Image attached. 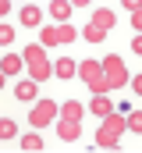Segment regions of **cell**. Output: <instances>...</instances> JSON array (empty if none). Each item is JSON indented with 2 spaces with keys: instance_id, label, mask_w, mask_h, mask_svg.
Returning <instances> with one entry per match:
<instances>
[{
  "instance_id": "17",
  "label": "cell",
  "mask_w": 142,
  "mask_h": 153,
  "mask_svg": "<svg viewBox=\"0 0 142 153\" xmlns=\"http://www.w3.org/2000/svg\"><path fill=\"white\" fill-rule=\"evenodd\" d=\"M18 146H21V150H25V153H36V150H43V139H39L36 132H25Z\"/></svg>"
},
{
  "instance_id": "20",
  "label": "cell",
  "mask_w": 142,
  "mask_h": 153,
  "mask_svg": "<svg viewBox=\"0 0 142 153\" xmlns=\"http://www.w3.org/2000/svg\"><path fill=\"white\" fill-rule=\"evenodd\" d=\"M124 125H128L132 132H142V114H132V111H128V117H124Z\"/></svg>"
},
{
  "instance_id": "8",
  "label": "cell",
  "mask_w": 142,
  "mask_h": 153,
  "mask_svg": "<svg viewBox=\"0 0 142 153\" xmlns=\"http://www.w3.org/2000/svg\"><path fill=\"white\" fill-rule=\"evenodd\" d=\"M92 25H100V29L110 32V29L117 25V14H114L110 7H96V11H92Z\"/></svg>"
},
{
  "instance_id": "25",
  "label": "cell",
  "mask_w": 142,
  "mask_h": 153,
  "mask_svg": "<svg viewBox=\"0 0 142 153\" xmlns=\"http://www.w3.org/2000/svg\"><path fill=\"white\" fill-rule=\"evenodd\" d=\"M4 78H7V75H4V71H0V89H4Z\"/></svg>"
},
{
  "instance_id": "9",
  "label": "cell",
  "mask_w": 142,
  "mask_h": 153,
  "mask_svg": "<svg viewBox=\"0 0 142 153\" xmlns=\"http://www.w3.org/2000/svg\"><path fill=\"white\" fill-rule=\"evenodd\" d=\"M36 93H39V82H36V78H25V82L14 89V96H18L21 103H32V100H36Z\"/></svg>"
},
{
  "instance_id": "10",
  "label": "cell",
  "mask_w": 142,
  "mask_h": 153,
  "mask_svg": "<svg viewBox=\"0 0 142 153\" xmlns=\"http://www.w3.org/2000/svg\"><path fill=\"white\" fill-rule=\"evenodd\" d=\"M21 25H29V29H39V25H43V11H39L36 4H25V7H21Z\"/></svg>"
},
{
  "instance_id": "21",
  "label": "cell",
  "mask_w": 142,
  "mask_h": 153,
  "mask_svg": "<svg viewBox=\"0 0 142 153\" xmlns=\"http://www.w3.org/2000/svg\"><path fill=\"white\" fill-rule=\"evenodd\" d=\"M132 29H142V7H139V11H132Z\"/></svg>"
},
{
  "instance_id": "18",
  "label": "cell",
  "mask_w": 142,
  "mask_h": 153,
  "mask_svg": "<svg viewBox=\"0 0 142 153\" xmlns=\"http://www.w3.org/2000/svg\"><path fill=\"white\" fill-rule=\"evenodd\" d=\"M14 135H18V125L11 117H0V139H14Z\"/></svg>"
},
{
  "instance_id": "14",
  "label": "cell",
  "mask_w": 142,
  "mask_h": 153,
  "mask_svg": "<svg viewBox=\"0 0 142 153\" xmlns=\"http://www.w3.org/2000/svg\"><path fill=\"white\" fill-rule=\"evenodd\" d=\"M53 75H57V78H75V61H71V57H57Z\"/></svg>"
},
{
  "instance_id": "5",
  "label": "cell",
  "mask_w": 142,
  "mask_h": 153,
  "mask_svg": "<svg viewBox=\"0 0 142 153\" xmlns=\"http://www.w3.org/2000/svg\"><path fill=\"white\" fill-rule=\"evenodd\" d=\"M39 39H43V46L75 43V39H78V29H75V25H68V22H53L50 29H43V32H39Z\"/></svg>"
},
{
  "instance_id": "22",
  "label": "cell",
  "mask_w": 142,
  "mask_h": 153,
  "mask_svg": "<svg viewBox=\"0 0 142 153\" xmlns=\"http://www.w3.org/2000/svg\"><path fill=\"white\" fill-rule=\"evenodd\" d=\"M121 4H124L128 11H139V7H142V0H121Z\"/></svg>"
},
{
  "instance_id": "24",
  "label": "cell",
  "mask_w": 142,
  "mask_h": 153,
  "mask_svg": "<svg viewBox=\"0 0 142 153\" xmlns=\"http://www.w3.org/2000/svg\"><path fill=\"white\" fill-rule=\"evenodd\" d=\"M71 7H85V4H89V0H68Z\"/></svg>"
},
{
  "instance_id": "12",
  "label": "cell",
  "mask_w": 142,
  "mask_h": 153,
  "mask_svg": "<svg viewBox=\"0 0 142 153\" xmlns=\"http://www.w3.org/2000/svg\"><path fill=\"white\" fill-rule=\"evenodd\" d=\"M21 68H25L21 53H7V57H0V71H4V75H18Z\"/></svg>"
},
{
  "instance_id": "11",
  "label": "cell",
  "mask_w": 142,
  "mask_h": 153,
  "mask_svg": "<svg viewBox=\"0 0 142 153\" xmlns=\"http://www.w3.org/2000/svg\"><path fill=\"white\" fill-rule=\"evenodd\" d=\"M110 111H114V103L106 100V93H96V96H92V103H89V114H96V117H106Z\"/></svg>"
},
{
  "instance_id": "15",
  "label": "cell",
  "mask_w": 142,
  "mask_h": 153,
  "mask_svg": "<svg viewBox=\"0 0 142 153\" xmlns=\"http://www.w3.org/2000/svg\"><path fill=\"white\" fill-rule=\"evenodd\" d=\"M82 114H85V107H82L78 100H68V103L61 107V117H68V121H82Z\"/></svg>"
},
{
  "instance_id": "13",
  "label": "cell",
  "mask_w": 142,
  "mask_h": 153,
  "mask_svg": "<svg viewBox=\"0 0 142 153\" xmlns=\"http://www.w3.org/2000/svg\"><path fill=\"white\" fill-rule=\"evenodd\" d=\"M50 18L53 22H68L71 18V4L68 0H50Z\"/></svg>"
},
{
  "instance_id": "3",
  "label": "cell",
  "mask_w": 142,
  "mask_h": 153,
  "mask_svg": "<svg viewBox=\"0 0 142 153\" xmlns=\"http://www.w3.org/2000/svg\"><path fill=\"white\" fill-rule=\"evenodd\" d=\"M75 75L82 78V82H85L92 93H106V89H110V85H106V78H103V68H100V61H89V57H85L82 64H75Z\"/></svg>"
},
{
  "instance_id": "16",
  "label": "cell",
  "mask_w": 142,
  "mask_h": 153,
  "mask_svg": "<svg viewBox=\"0 0 142 153\" xmlns=\"http://www.w3.org/2000/svg\"><path fill=\"white\" fill-rule=\"evenodd\" d=\"M78 36H85L89 43H103V39H106V29H100V25H92V22H89V25H85Z\"/></svg>"
},
{
  "instance_id": "2",
  "label": "cell",
  "mask_w": 142,
  "mask_h": 153,
  "mask_svg": "<svg viewBox=\"0 0 142 153\" xmlns=\"http://www.w3.org/2000/svg\"><path fill=\"white\" fill-rule=\"evenodd\" d=\"M21 61L29 64V78H36V82H46V78L53 75V64H50L46 50H43V46H36V43L21 50Z\"/></svg>"
},
{
  "instance_id": "6",
  "label": "cell",
  "mask_w": 142,
  "mask_h": 153,
  "mask_svg": "<svg viewBox=\"0 0 142 153\" xmlns=\"http://www.w3.org/2000/svg\"><path fill=\"white\" fill-rule=\"evenodd\" d=\"M53 114H57V103H53V100H36L29 121H32L36 128H43V125H50V121H53Z\"/></svg>"
},
{
  "instance_id": "4",
  "label": "cell",
  "mask_w": 142,
  "mask_h": 153,
  "mask_svg": "<svg viewBox=\"0 0 142 153\" xmlns=\"http://www.w3.org/2000/svg\"><path fill=\"white\" fill-rule=\"evenodd\" d=\"M100 68H103V78L110 89H121V85H128V68H124V61L117 57V53H106L103 61H100Z\"/></svg>"
},
{
  "instance_id": "23",
  "label": "cell",
  "mask_w": 142,
  "mask_h": 153,
  "mask_svg": "<svg viewBox=\"0 0 142 153\" xmlns=\"http://www.w3.org/2000/svg\"><path fill=\"white\" fill-rule=\"evenodd\" d=\"M7 11H11V0H0V18H4Z\"/></svg>"
},
{
  "instance_id": "1",
  "label": "cell",
  "mask_w": 142,
  "mask_h": 153,
  "mask_svg": "<svg viewBox=\"0 0 142 153\" xmlns=\"http://www.w3.org/2000/svg\"><path fill=\"white\" fill-rule=\"evenodd\" d=\"M124 128H128V125H124V114H121V111H110V114L103 117V125H100V132H96V146H100V150H117V146H121L117 139H121Z\"/></svg>"
},
{
  "instance_id": "7",
  "label": "cell",
  "mask_w": 142,
  "mask_h": 153,
  "mask_svg": "<svg viewBox=\"0 0 142 153\" xmlns=\"http://www.w3.org/2000/svg\"><path fill=\"white\" fill-rule=\"evenodd\" d=\"M57 139H64V143L82 139V121H68V117H61V121H57Z\"/></svg>"
},
{
  "instance_id": "19",
  "label": "cell",
  "mask_w": 142,
  "mask_h": 153,
  "mask_svg": "<svg viewBox=\"0 0 142 153\" xmlns=\"http://www.w3.org/2000/svg\"><path fill=\"white\" fill-rule=\"evenodd\" d=\"M14 43V29L11 25H0V46H11Z\"/></svg>"
}]
</instances>
